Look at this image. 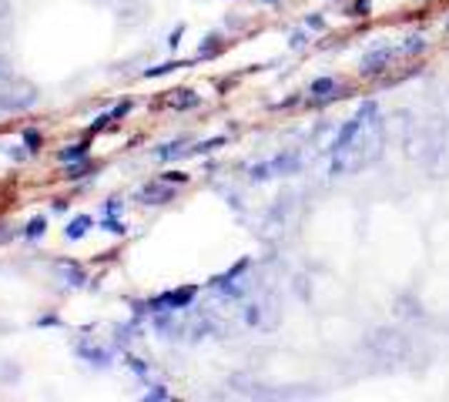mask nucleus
Listing matches in <instances>:
<instances>
[{
	"mask_svg": "<svg viewBox=\"0 0 449 402\" xmlns=\"http://www.w3.org/2000/svg\"><path fill=\"white\" fill-rule=\"evenodd\" d=\"M383 148H385V118L383 114H375V118L355 134V141H352L349 148H342V151L332 154L329 174L332 178H345V174L362 171L365 164L379 161Z\"/></svg>",
	"mask_w": 449,
	"mask_h": 402,
	"instance_id": "1",
	"label": "nucleus"
},
{
	"mask_svg": "<svg viewBox=\"0 0 449 402\" xmlns=\"http://www.w3.org/2000/svg\"><path fill=\"white\" fill-rule=\"evenodd\" d=\"M195 295H198L195 285L171 288V292L154 295V298H148V302H134V312H138V316H141V312H151V316H158V312H185V308H191Z\"/></svg>",
	"mask_w": 449,
	"mask_h": 402,
	"instance_id": "2",
	"label": "nucleus"
},
{
	"mask_svg": "<svg viewBox=\"0 0 449 402\" xmlns=\"http://www.w3.org/2000/svg\"><path fill=\"white\" fill-rule=\"evenodd\" d=\"M302 168V154L298 151H282L268 158V161H258L248 168V181H268V178H285V174H296Z\"/></svg>",
	"mask_w": 449,
	"mask_h": 402,
	"instance_id": "3",
	"label": "nucleus"
},
{
	"mask_svg": "<svg viewBox=\"0 0 449 402\" xmlns=\"http://www.w3.org/2000/svg\"><path fill=\"white\" fill-rule=\"evenodd\" d=\"M375 114H379V104H375V101H365V104H359V111H355V114H352V118L339 128V134L332 138L329 151L336 154V151H342V148H349V144L355 141V134H359V131L365 128V124H369Z\"/></svg>",
	"mask_w": 449,
	"mask_h": 402,
	"instance_id": "4",
	"label": "nucleus"
},
{
	"mask_svg": "<svg viewBox=\"0 0 449 402\" xmlns=\"http://www.w3.org/2000/svg\"><path fill=\"white\" fill-rule=\"evenodd\" d=\"M393 57H395V47H393V44H379V47H373L369 54L362 57L359 74H362V77H375V74H383L385 67L393 64Z\"/></svg>",
	"mask_w": 449,
	"mask_h": 402,
	"instance_id": "5",
	"label": "nucleus"
},
{
	"mask_svg": "<svg viewBox=\"0 0 449 402\" xmlns=\"http://www.w3.org/2000/svg\"><path fill=\"white\" fill-rule=\"evenodd\" d=\"M138 198H141L144 205H168V201H175V188L158 178L151 185H144L141 191H138Z\"/></svg>",
	"mask_w": 449,
	"mask_h": 402,
	"instance_id": "6",
	"label": "nucleus"
},
{
	"mask_svg": "<svg viewBox=\"0 0 449 402\" xmlns=\"http://www.w3.org/2000/svg\"><path fill=\"white\" fill-rule=\"evenodd\" d=\"M128 111H131V101H124V104H118V108H111V111H104L94 124L88 128V138H94L98 131H104V128H111L114 121H121V118H128Z\"/></svg>",
	"mask_w": 449,
	"mask_h": 402,
	"instance_id": "7",
	"label": "nucleus"
},
{
	"mask_svg": "<svg viewBox=\"0 0 449 402\" xmlns=\"http://www.w3.org/2000/svg\"><path fill=\"white\" fill-rule=\"evenodd\" d=\"M37 101V91H21V98L17 94H0V111H27Z\"/></svg>",
	"mask_w": 449,
	"mask_h": 402,
	"instance_id": "8",
	"label": "nucleus"
},
{
	"mask_svg": "<svg viewBox=\"0 0 449 402\" xmlns=\"http://www.w3.org/2000/svg\"><path fill=\"white\" fill-rule=\"evenodd\" d=\"M91 228H94V218H91V215H77V218H71V225L64 228V235H67V241H81Z\"/></svg>",
	"mask_w": 449,
	"mask_h": 402,
	"instance_id": "9",
	"label": "nucleus"
},
{
	"mask_svg": "<svg viewBox=\"0 0 449 402\" xmlns=\"http://www.w3.org/2000/svg\"><path fill=\"white\" fill-rule=\"evenodd\" d=\"M88 151H91V138H88V141L71 144V148H61V151H57V161H61V164H74V161H81V158H88Z\"/></svg>",
	"mask_w": 449,
	"mask_h": 402,
	"instance_id": "10",
	"label": "nucleus"
},
{
	"mask_svg": "<svg viewBox=\"0 0 449 402\" xmlns=\"http://www.w3.org/2000/svg\"><path fill=\"white\" fill-rule=\"evenodd\" d=\"M308 94L318 101H326V98H332V94H339V81H336V77H318V81H312Z\"/></svg>",
	"mask_w": 449,
	"mask_h": 402,
	"instance_id": "11",
	"label": "nucleus"
},
{
	"mask_svg": "<svg viewBox=\"0 0 449 402\" xmlns=\"http://www.w3.org/2000/svg\"><path fill=\"white\" fill-rule=\"evenodd\" d=\"M77 356H81V359H88V362H94V366H101V369L111 366V352H108V348L84 346V342H81V346H77Z\"/></svg>",
	"mask_w": 449,
	"mask_h": 402,
	"instance_id": "12",
	"label": "nucleus"
},
{
	"mask_svg": "<svg viewBox=\"0 0 449 402\" xmlns=\"http://www.w3.org/2000/svg\"><path fill=\"white\" fill-rule=\"evenodd\" d=\"M91 174H98V164L88 161V158L67 164V178H71V181H81V178H91Z\"/></svg>",
	"mask_w": 449,
	"mask_h": 402,
	"instance_id": "13",
	"label": "nucleus"
},
{
	"mask_svg": "<svg viewBox=\"0 0 449 402\" xmlns=\"http://www.w3.org/2000/svg\"><path fill=\"white\" fill-rule=\"evenodd\" d=\"M225 144H228V138H225V134H218V138H208V141H198L195 148H188L185 154H211V151H218V148H225Z\"/></svg>",
	"mask_w": 449,
	"mask_h": 402,
	"instance_id": "14",
	"label": "nucleus"
},
{
	"mask_svg": "<svg viewBox=\"0 0 449 402\" xmlns=\"http://www.w3.org/2000/svg\"><path fill=\"white\" fill-rule=\"evenodd\" d=\"M57 268H61V275H67L71 278V285H88V275H84V268H77L74 261H57Z\"/></svg>",
	"mask_w": 449,
	"mask_h": 402,
	"instance_id": "15",
	"label": "nucleus"
},
{
	"mask_svg": "<svg viewBox=\"0 0 449 402\" xmlns=\"http://www.w3.org/2000/svg\"><path fill=\"white\" fill-rule=\"evenodd\" d=\"M201 98H198L195 91H178V98H171V108L175 111H188V108H198Z\"/></svg>",
	"mask_w": 449,
	"mask_h": 402,
	"instance_id": "16",
	"label": "nucleus"
},
{
	"mask_svg": "<svg viewBox=\"0 0 449 402\" xmlns=\"http://www.w3.org/2000/svg\"><path fill=\"white\" fill-rule=\"evenodd\" d=\"M178 67H188V64H185V61H165V64L148 67L141 77H148V81H151V77H165V74H171V71H178Z\"/></svg>",
	"mask_w": 449,
	"mask_h": 402,
	"instance_id": "17",
	"label": "nucleus"
},
{
	"mask_svg": "<svg viewBox=\"0 0 449 402\" xmlns=\"http://www.w3.org/2000/svg\"><path fill=\"white\" fill-rule=\"evenodd\" d=\"M24 148H27V154H41V148H44V138H41V131H34V128L24 131Z\"/></svg>",
	"mask_w": 449,
	"mask_h": 402,
	"instance_id": "18",
	"label": "nucleus"
},
{
	"mask_svg": "<svg viewBox=\"0 0 449 402\" xmlns=\"http://www.w3.org/2000/svg\"><path fill=\"white\" fill-rule=\"evenodd\" d=\"M47 231V218L44 215H37V218H31V221H27V228H24V238H41V235H44Z\"/></svg>",
	"mask_w": 449,
	"mask_h": 402,
	"instance_id": "19",
	"label": "nucleus"
},
{
	"mask_svg": "<svg viewBox=\"0 0 449 402\" xmlns=\"http://www.w3.org/2000/svg\"><path fill=\"white\" fill-rule=\"evenodd\" d=\"M185 141H171V144H161L158 151H154V158L158 161H171V158H178V154H185V148H181Z\"/></svg>",
	"mask_w": 449,
	"mask_h": 402,
	"instance_id": "20",
	"label": "nucleus"
},
{
	"mask_svg": "<svg viewBox=\"0 0 449 402\" xmlns=\"http://www.w3.org/2000/svg\"><path fill=\"white\" fill-rule=\"evenodd\" d=\"M205 41L208 44H201V47H198V54L195 57H215L221 51V41H218V34H211V37H205Z\"/></svg>",
	"mask_w": 449,
	"mask_h": 402,
	"instance_id": "21",
	"label": "nucleus"
},
{
	"mask_svg": "<svg viewBox=\"0 0 449 402\" xmlns=\"http://www.w3.org/2000/svg\"><path fill=\"white\" fill-rule=\"evenodd\" d=\"M101 228H104V231H111V235H124V231H128V225H124L121 218H114V215H104V221H101Z\"/></svg>",
	"mask_w": 449,
	"mask_h": 402,
	"instance_id": "22",
	"label": "nucleus"
},
{
	"mask_svg": "<svg viewBox=\"0 0 449 402\" xmlns=\"http://www.w3.org/2000/svg\"><path fill=\"white\" fill-rule=\"evenodd\" d=\"M144 399L148 402H168L171 399V389H165V386H151V389L144 392Z\"/></svg>",
	"mask_w": 449,
	"mask_h": 402,
	"instance_id": "23",
	"label": "nucleus"
},
{
	"mask_svg": "<svg viewBox=\"0 0 449 402\" xmlns=\"http://www.w3.org/2000/svg\"><path fill=\"white\" fill-rule=\"evenodd\" d=\"M245 322L248 326H262V305H248L245 308Z\"/></svg>",
	"mask_w": 449,
	"mask_h": 402,
	"instance_id": "24",
	"label": "nucleus"
},
{
	"mask_svg": "<svg viewBox=\"0 0 449 402\" xmlns=\"http://www.w3.org/2000/svg\"><path fill=\"white\" fill-rule=\"evenodd\" d=\"M181 37H185V24H178L175 31L168 34V47H171V51H178V44H181Z\"/></svg>",
	"mask_w": 449,
	"mask_h": 402,
	"instance_id": "25",
	"label": "nucleus"
},
{
	"mask_svg": "<svg viewBox=\"0 0 449 402\" xmlns=\"http://www.w3.org/2000/svg\"><path fill=\"white\" fill-rule=\"evenodd\" d=\"M423 47H426V41H423V37H409V44L403 47V54H416V51H423Z\"/></svg>",
	"mask_w": 449,
	"mask_h": 402,
	"instance_id": "26",
	"label": "nucleus"
},
{
	"mask_svg": "<svg viewBox=\"0 0 449 402\" xmlns=\"http://www.w3.org/2000/svg\"><path fill=\"white\" fill-rule=\"evenodd\" d=\"M161 181H168V185H171V181H175V185H185L188 174L185 171H168V174H161Z\"/></svg>",
	"mask_w": 449,
	"mask_h": 402,
	"instance_id": "27",
	"label": "nucleus"
},
{
	"mask_svg": "<svg viewBox=\"0 0 449 402\" xmlns=\"http://www.w3.org/2000/svg\"><path fill=\"white\" fill-rule=\"evenodd\" d=\"M128 366H131V372H138V376H148V362H141V359H134V356H128Z\"/></svg>",
	"mask_w": 449,
	"mask_h": 402,
	"instance_id": "28",
	"label": "nucleus"
},
{
	"mask_svg": "<svg viewBox=\"0 0 449 402\" xmlns=\"http://www.w3.org/2000/svg\"><path fill=\"white\" fill-rule=\"evenodd\" d=\"M349 14H352V17H365V14H369V0H355Z\"/></svg>",
	"mask_w": 449,
	"mask_h": 402,
	"instance_id": "29",
	"label": "nucleus"
},
{
	"mask_svg": "<svg viewBox=\"0 0 449 402\" xmlns=\"http://www.w3.org/2000/svg\"><path fill=\"white\" fill-rule=\"evenodd\" d=\"M118 211H121V201L118 198H111L108 205H104V215H118Z\"/></svg>",
	"mask_w": 449,
	"mask_h": 402,
	"instance_id": "30",
	"label": "nucleus"
},
{
	"mask_svg": "<svg viewBox=\"0 0 449 402\" xmlns=\"http://www.w3.org/2000/svg\"><path fill=\"white\" fill-rule=\"evenodd\" d=\"M306 24H308V27H316V31H322V27H326V21H322V17H306Z\"/></svg>",
	"mask_w": 449,
	"mask_h": 402,
	"instance_id": "31",
	"label": "nucleus"
},
{
	"mask_svg": "<svg viewBox=\"0 0 449 402\" xmlns=\"http://www.w3.org/2000/svg\"><path fill=\"white\" fill-rule=\"evenodd\" d=\"M7 77H11V67H7V61L0 57V81H7Z\"/></svg>",
	"mask_w": 449,
	"mask_h": 402,
	"instance_id": "32",
	"label": "nucleus"
},
{
	"mask_svg": "<svg viewBox=\"0 0 449 402\" xmlns=\"http://www.w3.org/2000/svg\"><path fill=\"white\" fill-rule=\"evenodd\" d=\"M302 44H306V34H302V31L292 34V47H302Z\"/></svg>",
	"mask_w": 449,
	"mask_h": 402,
	"instance_id": "33",
	"label": "nucleus"
},
{
	"mask_svg": "<svg viewBox=\"0 0 449 402\" xmlns=\"http://www.w3.org/2000/svg\"><path fill=\"white\" fill-rule=\"evenodd\" d=\"M37 326H57V316H44V318H37Z\"/></svg>",
	"mask_w": 449,
	"mask_h": 402,
	"instance_id": "34",
	"label": "nucleus"
},
{
	"mask_svg": "<svg viewBox=\"0 0 449 402\" xmlns=\"http://www.w3.org/2000/svg\"><path fill=\"white\" fill-rule=\"evenodd\" d=\"M265 4H275V0H265Z\"/></svg>",
	"mask_w": 449,
	"mask_h": 402,
	"instance_id": "35",
	"label": "nucleus"
}]
</instances>
